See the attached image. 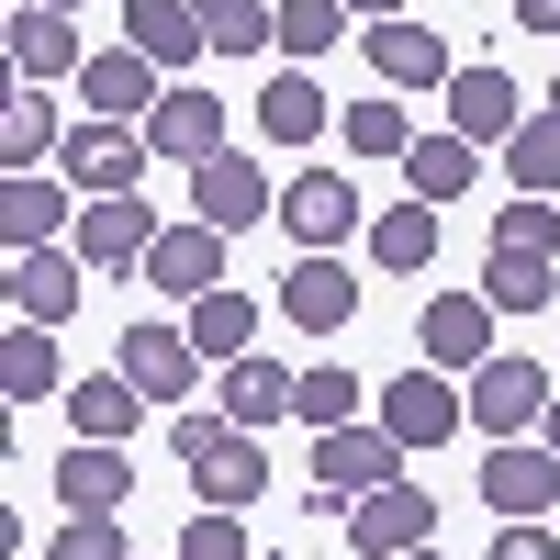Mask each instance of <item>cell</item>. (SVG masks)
Segmentation results:
<instances>
[{"label": "cell", "mask_w": 560, "mask_h": 560, "mask_svg": "<svg viewBox=\"0 0 560 560\" xmlns=\"http://www.w3.org/2000/svg\"><path fill=\"white\" fill-rule=\"evenodd\" d=\"M147 124H68V147H57V179L68 191H90V202H124L135 179H147Z\"/></svg>", "instance_id": "cell-1"}, {"label": "cell", "mask_w": 560, "mask_h": 560, "mask_svg": "<svg viewBox=\"0 0 560 560\" xmlns=\"http://www.w3.org/2000/svg\"><path fill=\"white\" fill-rule=\"evenodd\" d=\"M459 393H471V427H482L493 448H504V438H527V427H549V404H560V382H549L538 359H482Z\"/></svg>", "instance_id": "cell-2"}, {"label": "cell", "mask_w": 560, "mask_h": 560, "mask_svg": "<svg viewBox=\"0 0 560 560\" xmlns=\"http://www.w3.org/2000/svg\"><path fill=\"white\" fill-rule=\"evenodd\" d=\"M482 504H493L504 527L560 516V448H549V438H538V448H527V438H504V448L482 459Z\"/></svg>", "instance_id": "cell-3"}, {"label": "cell", "mask_w": 560, "mask_h": 560, "mask_svg": "<svg viewBox=\"0 0 560 560\" xmlns=\"http://www.w3.org/2000/svg\"><path fill=\"white\" fill-rule=\"evenodd\" d=\"M314 482L348 493V504L382 493V482H404V438H393V427H325V438H314Z\"/></svg>", "instance_id": "cell-4"}, {"label": "cell", "mask_w": 560, "mask_h": 560, "mask_svg": "<svg viewBox=\"0 0 560 560\" xmlns=\"http://www.w3.org/2000/svg\"><path fill=\"white\" fill-rule=\"evenodd\" d=\"M258 213H280V191L258 179V158H236V147H224L213 168H191V224H213V236H247Z\"/></svg>", "instance_id": "cell-5"}, {"label": "cell", "mask_w": 560, "mask_h": 560, "mask_svg": "<svg viewBox=\"0 0 560 560\" xmlns=\"http://www.w3.org/2000/svg\"><path fill=\"white\" fill-rule=\"evenodd\" d=\"M158 79H168L158 57H135V45H113V57H90V68H79V102H90V124H147V113L168 102Z\"/></svg>", "instance_id": "cell-6"}, {"label": "cell", "mask_w": 560, "mask_h": 560, "mask_svg": "<svg viewBox=\"0 0 560 560\" xmlns=\"http://www.w3.org/2000/svg\"><path fill=\"white\" fill-rule=\"evenodd\" d=\"M158 236H168V224L135 202V191H124V202H79V258H90V269H113V280H124V269H147Z\"/></svg>", "instance_id": "cell-7"}, {"label": "cell", "mask_w": 560, "mask_h": 560, "mask_svg": "<svg viewBox=\"0 0 560 560\" xmlns=\"http://www.w3.org/2000/svg\"><path fill=\"white\" fill-rule=\"evenodd\" d=\"M370 415H382L404 448H448L459 427H471V393H448V382H382V393H370Z\"/></svg>", "instance_id": "cell-8"}, {"label": "cell", "mask_w": 560, "mask_h": 560, "mask_svg": "<svg viewBox=\"0 0 560 560\" xmlns=\"http://www.w3.org/2000/svg\"><path fill=\"white\" fill-rule=\"evenodd\" d=\"M348 538H359L370 560H404V549H427V538H438V504L415 493V482H382V493H359V504H348Z\"/></svg>", "instance_id": "cell-9"}, {"label": "cell", "mask_w": 560, "mask_h": 560, "mask_svg": "<svg viewBox=\"0 0 560 560\" xmlns=\"http://www.w3.org/2000/svg\"><path fill=\"white\" fill-rule=\"evenodd\" d=\"M359 45H370V68H382V90H448L459 79V57H448V45L427 34V23H359Z\"/></svg>", "instance_id": "cell-10"}, {"label": "cell", "mask_w": 560, "mask_h": 560, "mask_svg": "<svg viewBox=\"0 0 560 560\" xmlns=\"http://www.w3.org/2000/svg\"><path fill=\"white\" fill-rule=\"evenodd\" d=\"M147 147H158V158H179V168H213V158H224V102L179 79L168 102L147 113Z\"/></svg>", "instance_id": "cell-11"}, {"label": "cell", "mask_w": 560, "mask_h": 560, "mask_svg": "<svg viewBox=\"0 0 560 560\" xmlns=\"http://www.w3.org/2000/svg\"><path fill=\"white\" fill-rule=\"evenodd\" d=\"M191 370H202L191 325H124V382L147 393V404H179V393H191Z\"/></svg>", "instance_id": "cell-12"}, {"label": "cell", "mask_w": 560, "mask_h": 560, "mask_svg": "<svg viewBox=\"0 0 560 560\" xmlns=\"http://www.w3.org/2000/svg\"><path fill=\"white\" fill-rule=\"evenodd\" d=\"M280 224H292L303 258H325L337 236H359V191H348V179H325V168H303L292 191H280Z\"/></svg>", "instance_id": "cell-13"}, {"label": "cell", "mask_w": 560, "mask_h": 560, "mask_svg": "<svg viewBox=\"0 0 560 560\" xmlns=\"http://www.w3.org/2000/svg\"><path fill=\"white\" fill-rule=\"evenodd\" d=\"M79 247H34V258H12V325H68L79 314Z\"/></svg>", "instance_id": "cell-14"}, {"label": "cell", "mask_w": 560, "mask_h": 560, "mask_svg": "<svg viewBox=\"0 0 560 560\" xmlns=\"http://www.w3.org/2000/svg\"><path fill=\"white\" fill-rule=\"evenodd\" d=\"M448 124L471 135V147H516L527 102H516V79H504V68H459V79H448Z\"/></svg>", "instance_id": "cell-15"}, {"label": "cell", "mask_w": 560, "mask_h": 560, "mask_svg": "<svg viewBox=\"0 0 560 560\" xmlns=\"http://www.w3.org/2000/svg\"><path fill=\"white\" fill-rule=\"evenodd\" d=\"M280 314L303 325V337H337V325L359 314V280L337 258H292V280H280Z\"/></svg>", "instance_id": "cell-16"}, {"label": "cell", "mask_w": 560, "mask_h": 560, "mask_svg": "<svg viewBox=\"0 0 560 560\" xmlns=\"http://www.w3.org/2000/svg\"><path fill=\"white\" fill-rule=\"evenodd\" d=\"M427 359L471 382V370L493 359V303H482V292H448V303H427Z\"/></svg>", "instance_id": "cell-17"}, {"label": "cell", "mask_w": 560, "mask_h": 560, "mask_svg": "<svg viewBox=\"0 0 560 560\" xmlns=\"http://www.w3.org/2000/svg\"><path fill=\"white\" fill-rule=\"evenodd\" d=\"M12 68H23V90H57V79H79L90 57H79V34H68V12H12Z\"/></svg>", "instance_id": "cell-18"}, {"label": "cell", "mask_w": 560, "mask_h": 560, "mask_svg": "<svg viewBox=\"0 0 560 560\" xmlns=\"http://www.w3.org/2000/svg\"><path fill=\"white\" fill-rule=\"evenodd\" d=\"M325 124H337V102L314 90V68H280V79L258 90V135H269V147H314Z\"/></svg>", "instance_id": "cell-19"}, {"label": "cell", "mask_w": 560, "mask_h": 560, "mask_svg": "<svg viewBox=\"0 0 560 560\" xmlns=\"http://www.w3.org/2000/svg\"><path fill=\"white\" fill-rule=\"evenodd\" d=\"M124 493H135V459H124V448H90V438H79V448L57 459V504H68V516H113Z\"/></svg>", "instance_id": "cell-20"}, {"label": "cell", "mask_w": 560, "mask_h": 560, "mask_svg": "<svg viewBox=\"0 0 560 560\" xmlns=\"http://www.w3.org/2000/svg\"><path fill=\"white\" fill-rule=\"evenodd\" d=\"M124 45H135V57H158V68H191V57H213L191 0H135V12H124Z\"/></svg>", "instance_id": "cell-21"}, {"label": "cell", "mask_w": 560, "mask_h": 560, "mask_svg": "<svg viewBox=\"0 0 560 560\" xmlns=\"http://www.w3.org/2000/svg\"><path fill=\"white\" fill-rule=\"evenodd\" d=\"M147 280H158V292H213V280H224V236H213V224H168V236H158V258H147Z\"/></svg>", "instance_id": "cell-22"}, {"label": "cell", "mask_w": 560, "mask_h": 560, "mask_svg": "<svg viewBox=\"0 0 560 560\" xmlns=\"http://www.w3.org/2000/svg\"><path fill=\"white\" fill-rule=\"evenodd\" d=\"M135 415H147V393H135L124 370H113V382H68V427H79L90 448H124V438H135Z\"/></svg>", "instance_id": "cell-23"}, {"label": "cell", "mask_w": 560, "mask_h": 560, "mask_svg": "<svg viewBox=\"0 0 560 560\" xmlns=\"http://www.w3.org/2000/svg\"><path fill=\"white\" fill-rule=\"evenodd\" d=\"M0 393H12V404L68 393V370H57V325H12V337H0Z\"/></svg>", "instance_id": "cell-24"}, {"label": "cell", "mask_w": 560, "mask_h": 560, "mask_svg": "<svg viewBox=\"0 0 560 560\" xmlns=\"http://www.w3.org/2000/svg\"><path fill=\"white\" fill-rule=\"evenodd\" d=\"M292 382L303 370H280V359H224V415H236V427H269V415H292Z\"/></svg>", "instance_id": "cell-25"}, {"label": "cell", "mask_w": 560, "mask_h": 560, "mask_svg": "<svg viewBox=\"0 0 560 560\" xmlns=\"http://www.w3.org/2000/svg\"><path fill=\"white\" fill-rule=\"evenodd\" d=\"M370 258H382L393 280H415L438 258V202H393V213H370Z\"/></svg>", "instance_id": "cell-26"}, {"label": "cell", "mask_w": 560, "mask_h": 560, "mask_svg": "<svg viewBox=\"0 0 560 560\" xmlns=\"http://www.w3.org/2000/svg\"><path fill=\"white\" fill-rule=\"evenodd\" d=\"M471 168H482V147H471V135H415V158H404L415 202H459V191H471Z\"/></svg>", "instance_id": "cell-27"}, {"label": "cell", "mask_w": 560, "mask_h": 560, "mask_svg": "<svg viewBox=\"0 0 560 560\" xmlns=\"http://www.w3.org/2000/svg\"><path fill=\"white\" fill-rule=\"evenodd\" d=\"M57 224H68V202H57V179H12V191H0V247H12V258H34V247H57Z\"/></svg>", "instance_id": "cell-28"}, {"label": "cell", "mask_w": 560, "mask_h": 560, "mask_svg": "<svg viewBox=\"0 0 560 560\" xmlns=\"http://www.w3.org/2000/svg\"><path fill=\"white\" fill-rule=\"evenodd\" d=\"M191 12H202L213 57H258V45H280V0H191Z\"/></svg>", "instance_id": "cell-29"}, {"label": "cell", "mask_w": 560, "mask_h": 560, "mask_svg": "<svg viewBox=\"0 0 560 560\" xmlns=\"http://www.w3.org/2000/svg\"><path fill=\"white\" fill-rule=\"evenodd\" d=\"M45 147H68V135H57V102H45V90H12V113H0V158H12V179H34Z\"/></svg>", "instance_id": "cell-30"}, {"label": "cell", "mask_w": 560, "mask_h": 560, "mask_svg": "<svg viewBox=\"0 0 560 560\" xmlns=\"http://www.w3.org/2000/svg\"><path fill=\"white\" fill-rule=\"evenodd\" d=\"M359 404H370L359 370H303V382H292V415H303L314 438H325V427H359Z\"/></svg>", "instance_id": "cell-31"}, {"label": "cell", "mask_w": 560, "mask_h": 560, "mask_svg": "<svg viewBox=\"0 0 560 560\" xmlns=\"http://www.w3.org/2000/svg\"><path fill=\"white\" fill-rule=\"evenodd\" d=\"M247 337H258V303L247 292H202L191 303V348L202 359H247Z\"/></svg>", "instance_id": "cell-32"}, {"label": "cell", "mask_w": 560, "mask_h": 560, "mask_svg": "<svg viewBox=\"0 0 560 560\" xmlns=\"http://www.w3.org/2000/svg\"><path fill=\"white\" fill-rule=\"evenodd\" d=\"M493 258H560V202L516 191V202L493 213Z\"/></svg>", "instance_id": "cell-33"}, {"label": "cell", "mask_w": 560, "mask_h": 560, "mask_svg": "<svg viewBox=\"0 0 560 560\" xmlns=\"http://www.w3.org/2000/svg\"><path fill=\"white\" fill-rule=\"evenodd\" d=\"M337 34H348V0H280V57L292 68H325Z\"/></svg>", "instance_id": "cell-34"}, {"label": "cell", "mask_w": 560, "mask_h": 560, "mask_svg": "<svg viewBox=\"0 0 560 560\" xmlns=\"http://www.w3.org/2000/svg\"><path fill=\"white\" fill-rule=\"evenodd\" d=\"M337 124H348V147H359V158H415V113L393 102V90H382V102H348Z\"/></svg>", "instance_id": "cell-35"}, {"label": "cell", "mask_w": 560, "mask_h": 560, "mask_svg": "<svg viewBox=\"0 0 560 560\" xmlns=\"http://www.w3.org/2000/svg\"><path fill=\"white\" fill-rule=\"evenodd\" d=\"M504 168H516V191H560V113H527L516 124V147H504Z\"/></svg>", "instance_id": "cell-36"}, {"label": "cell", "mask_w": 560, "mask_h": 560, "mask_svg": "<svg viewBox=\"0 0 560 560\" xmlns=\"http://www.w3.org/2000/svg\"><path fill=\"white\" fill-rule=\"evenodd\" d=\"M549 292H560L549 258H482V303H493V314H538Z\"/></svg>", "instance_id": "cell-37"}, {"label": "cell", "mask_w": 560, "mask_h": 560, "mask_svg": "<svg viewBox=\"0 0 560 560\" xmlns=\"http://www.w3.org/2000/svg\"><path fill=\"white\" fill-rule=\"evenodd\" d=\"M179 560H258V549H247V527H236V516H213V504H202V516L179 527Z\"/></svg>", "instance_id": "cell-38"}, {"label": "cell", "mask_w": 560, "mask_h": 560, "mask_svg": "<svg viewBox=\"0 0 560 560\" xmlns=\"http://www.w3.org/2000/svg\"><path fill=\"white\" fill-rule=\"evenodd\" d=\"M45 560H135V549H124V527H113V516H68Z\"/></svg>", "instance_id": "cell-39"}, {"label": "cell", "mask_w": 560, "mask_h": 560, "mask_svg": "<svg viewBox=\"0 0 560 560\" xmlns=\"http://www.w3.org/2000/svg\"><path fill=\"white\" fill-rule=\"evenodd\" d=\"M493 560H560V538H549V527H504Z\"/></svg>", "instance_id": "cell-40"}, {"label": "cell", "mask_w": 560, "mask_h": 560, "mask_svg": "<svg viewBox=\"0 0 560 560\" xmlns=\"http://www.w3.org/2000/svg\"><path fill=\"white\" fill-rule=\"evenodd\" d=\"M516 23L527 34H560V0H516Z\"/></svg>", "instance_id": "cell-41"}, {"label": "cell", "mask_w": 560, "mask_h": 560, "mask_svg": "<svg viewBox=\"0 0 560 560\" xmlns=\"http://www.w3.org/2000/svg\"><path fill=\"white\" fill-rule=\"evenodd\" d=\"M348 12H359V23H393V12H404V0H348Z\"/></svg>", "instance_id": "cell-42"}, {"label": "cell", "mask_w": 560, "mask_h": 560, "mask_svg": "<svg viewBox=\"0 0 560 560\" xmlns=\"http://www.w3.org/2000/svg\"><path fill=\"white\" fill-rule=\"evenodd\" d=\"M538 438H549V448H560V404H549V427H538Z\"/></svg>", "instance_id": "cell-43"}, {"label": "cell", "mask_w": 560, "mask_h": 560, "mask_svg": "<svg viewBox=\"0 0 560 560\" xmlns=\"http://www.w3.org/2000/svg\"><path fill=\"white\" fill-rule=\"evenodd\" d=\"M34 12H79V0H34Z\"/></svg>", "instance_id": "cell-44"}, {"label": "cell", "mask_w": 560, "mask_h": 560, "mask_svg": "<svg viewBox=\"0 0 560 560\" xmlns=\"http://www.w3.org/2000/svg\"><path fill=\"white\" fill-rule=\"evenodd\" d=\"M549 113H560V79H549Z\"/></svg>", "instance_id": "cell-45"}, {"label": "cell", "mask_w": 560, "mask_h": 560, "mask_svg": "<svg viewBox=\"0 0 560 560\" xmlns=\"http://www.w3.org/2000/svg\"><path fill=\"white\" fill-rule=\"evenodd\" d=\"M404 560H438V549H404Z\"/></svg>", "instance_id": "cell-46"}]
</instances>
